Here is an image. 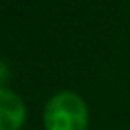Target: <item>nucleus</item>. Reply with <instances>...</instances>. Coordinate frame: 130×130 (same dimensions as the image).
Masks as SVG:
<instances>
[{
    "mask_svg": "<svg viewBox=\"0 0 130 130\" xmlns=\"http://www.w3.org/2000/svg\"><path fill=\"white\" fill-rule=\"evenodd\" d=\"M6 77H8V69H6V65L0 61V85L4 83V79H6Z\"/></svg>",
    "mask_w": 130,
    "mask_h": 130,
    "instance_id": "7ed1b4c3",
    "label": "nucleus"
},
{
    "mask_svg": "<svg viewBox=\"0 0 130 130\" xmlns=\"http://www.w3.org/2000/svg\"><path fill=\"white\" fill-rule=\"evenodd\" d=\"M26 118V108L22 98L0 85V130H20Z\"/></svg>",
    "mask_w": 130,
    "mask_h": 130,
    "instance_id": "f03ea898",
    "label": "nucleus"
},
{
    "mask_svg": "<svg viewBox=\"0 0 130 130\" xmlns=\"http://www.w3.org/2000/svg\"><path fill=\"white\" fill-rule=\"evenodd\" d=\"M89 112L83 98L75 91H57L45 104V130H85Z\"/></svg>",
    "mask_w": 130,
    "mask_h": 130,
    "instance_id": "f257e3e1",
    "label": "nucleus"
}]
</instances>
